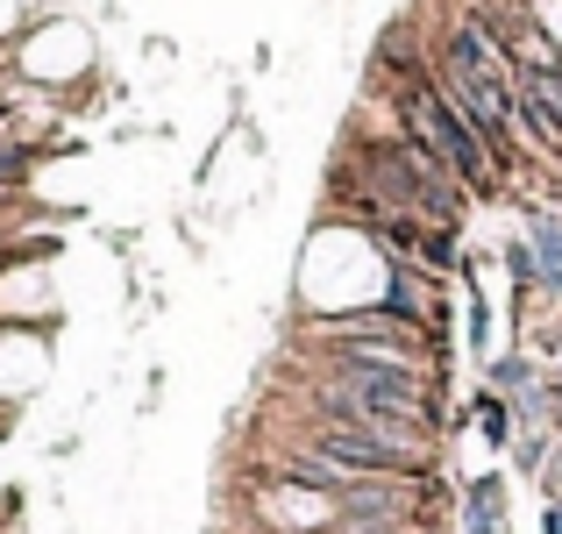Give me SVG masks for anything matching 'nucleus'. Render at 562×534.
<instances>
[{
  "instance_id": "obj_1",
  "label": "nucleus",
  "mask_w": 562,
  "mask_h": 534,
  "mask_svg": "<svg viewBox=\"0 0 562 534\" xmlns=\"http://www.w3.org/2000/svg\"><path fill=\"white\" fill-rule=\"evenodd\" d=\"M335 157H342V165L357 171L363 186L392 207V214H413V221H435V229H456V235H463L470 207H477L463 186H456V171L435 165V157H427L420 143L392 122V114L378 122L371 100H363V114L342 129V151H335Z\"/></svg>"
},
{
  "instance_id": "obj_2",
  "label": "nucleus",
  "mask_w": 562,
  "mask_h": 534,
  "mask_svg": "<svg viewBox=\"0 0 562 534\" xmlns=\"http://www.w3.org/2000/svg\"><path fill=\"white\" fill-rule=\"evenodd\" d=\"M456 527L463 534H513V499L498 470H477V478L456 485Z\"/></svg>"
},
{
  "instance_id": "obj_3",
  "label": "nucleus",
  "mask_w": 562,
  "mask_h": 534,
  "mask_svg": "<svg viewBox=\"0 0 562 534\" xmlns=\"http://www.w3.org/2000/svg\"><path fill=\"white\" fill-rule=\"evenodd\" d=\"M484 385H492V392L506 399V407H527V399H535L541 385H549V370H541L535 356L513 343V349H492V356H484Z\"/></svg>"
},
{
  "instance_id": "obj_4",
  "label": "nucleus",
  "mask_w": 562,
  "mask_h": 534,
  "mask_svg": "<svg viewBox=\"0 0 562 534\" xmlns=\"http://www.w3.org/2000/svg\"><path fill=\"white\" fill-rule=\"evenodd\" d=\"M470 421H477V435H484V449H498V456H513V442H520V413L506 407V399L492 392V385H484L477 399H470Z\"/></svg>"
},
{
  "instance_id": "obj_5",
  "label": "nucleus",
  "mask_w": 562,
  "mask_h": 534,
  "mask_svg": "<svg viewBox=\"0 0 562 534\" xmlns=\"http://www.w3.org/2000/svg\"><path fill=\"white\" fill-rule=\"evenodd\" d=\"M520 214H527V243H535V257L549 264V271H562V207L520 200Z\"/></svg>"
},
{
  "instance_id": "obj_6",
  "label": "nucleus",
  "mask_w": 562,
  "mask_h": 534,
  "mask_svg": "<svg viewBox=\"0 0 562 534\" xmlns=\"http://www.w3.org/2000/svg\"><path fill=\"white\" fill-rule=\"evenodd\" d=\"M555 456V427H520V442H513V470L520 478H541Z\"/></svg>"
},
{
  "instance_id": "obj_7",
  "label": "nucleus",
  "mask_w": 562,
  "mask_h": 534,
  "mask_svg": "<svg viewBox=\"0 0 562 534\" xmlns=\"http://www.w3.org/2000/svg\"><path fill=\"white\" fill-rule=\"evenodd\" d=\"M541 399H549V427L562 435V370H549V385H541Z\"/></svg>"
},
{
  "instance_id": "obj_8",
  "label": "nucleus",
  "mask_w": 562,
  "mask_h": 534,
  "mask_svg": "<svg viewBox=\"0 0 562 534\" xmlns=\"http://www.w3.org/2000/svg\"><path fill=\"white\" fill-rule=\"evenodd\" d=\"M541 534H562V492L541 499Z\"/></svg>"
}]
</instances>
